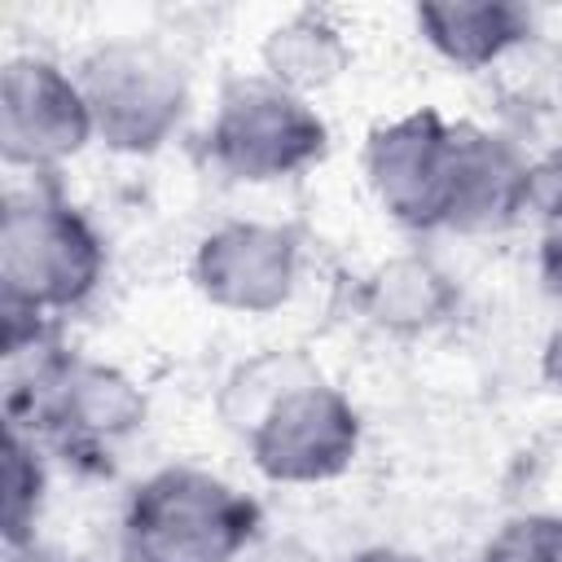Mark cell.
<instances>
[{
	"instance_id": "11",
	"label": "cell",
	"mask_w": 562,
	"mask_h": 562,
	"mask_svg": "<svg viewBox=\"0 0 562 562\" xmlns=\"http://www.w3.org/2000/svg\"><path fill=\"white\" fill-rule=\"evenodd\" d=\"M356 303L373 329H382L391 338H422L457 316L461 290L435 255L400 250L360 277Z\"/></svg>"
},
{
	"instance_id": "15",
	"label": "cell",
	"mask_w": 562,
	"mask_h": 562,
	"mask_svg": "<svg viewBox=\"0 0 562 562\" xmlns=\"http://www.w3.org/2000/svg\"><path fill=\"white\" fill-rule=\"evenodd\" d=\"M0 527H4V544L9 553H18L22 544L35 540V522L44 509V492H48V470H44V448L4 422V461H0Z\"/></svg>"
},
{
	"instance_id": "4",
	"label": "cell",
	"mask_w": 562,
	"mask_h": 562,
	"mask_svg": "<svg viewBox=\"0 0 562 562\" xmlns=\"http://www.w3.org/2000/svg\"><path fill=\"white\" fill-rule=\"evenodd\" d=\"M202 154L224 180L277 184L329 154V123L307 97L281 88L263 70L233 75L215 97Z\"/></svg>"
},
{
	"instance_id": "12",
	"label": "cell",
	"mask_w": 562,
	"mask_h": 562,
	"mask_svg": "<svg viewBox=\"0 0 562 562\" xmlns=\"http://www.w3.org/2000/svg\"><path fill=\"white\" fill-rule=\"evenodd\" d=\"M413 26L448 66L487 70L531 40L536 13L514 0H426L413 9Z\"/></svg>"
},
{
	"instance_id": "13",
	"label": "cell",
	"mask_w": 562,
	"mask_h": 562,
	"mask_svg": "<svg viewBox=\"0 0 562 562\" xmlns=\"http://www.w3.org/2000/svg\"><path fill=\"white\" fill-rule=\"evenodd\" d=\"M263 75L299 97H316L338 83L351 66V40L342 22L325 9H294L285 13L259 44Z\"/></svg>"
},
{
	"instance_id": "2",
	"label": "cell",
	"mask_w": 562,
	"mask_h": 562,
	"mask_svg": "<svg viewBox=\"0 0 562 562\" xmlns=\"http://www.w3.org/2000/svg\"><path fill=\"white\" fill-rule=\"evenodd\" d=\"M105 281V237L53 176L9 189L0 206V307L61 316Z\"/></svg>"
},
{
	"instance_id": "5",
	"label": "cell",
	"mask_w": 562,
	"mask_h": 562,
	"mask_svg": "<svg viewBox=\"0 0 562 562\" xmlns=\"http://www.w3.org/2000/svg\"><path fill=\"white\" fill-rule=\"evenodd\" d=\"M75 75L88 97L97 140L114 154H158L189 114V70L149 35H114L92 44Z\"/></svg>"
},
{
	"instance_id": "7",
	"label": "cell",
	"mask_w": 562,
	"mask_h": 562,
	"mask_svg": "<svg viewBox=\"0 0 562 562\" xmlns=\"http://www.w3.org/2000/svg\"><path fill=\"white\" fill-rule=\"evenodd\" d=\"M97 140L79 75L44 53H18L0 70V158L13 171L57 176Z\"/></svg>"
},
{
	"instance_id": "6",
	"label": "cell",
	"mask_w": 562,
	"mask_h": 562,
	"mask_svg": "<svg viewBox=\"0 0 562 562\" xmlns=\"http://www.w3.org/2000/svg\"><path fill=\"white\" fill-rule=\"evenodd\" d=\"M237 439L259 479L277 487H316L356 465L364 422L342 386L312 373L277 395Z\"/></svg>"
},
{
	"instance_id": "18",
	"label": "cell",
	"mask_w": 562,
	"mask_h": 562,
	"mask_svg": "<svg viewBox=\"0 0 562 562\" xmlns=\"http://www.w3.org/2000/svg\"><path fill=\"white\" fill-rule=\"evenodd\" d=\"M347 562H426V558H417L408 549H391V544H369V549L351 553Z\"/></svg>"
},
{
	"instance_id": "1",
	"label": "cell",
	"mask_w": 562,
	"mask_h": 562,
	"mask_svg": "<svg viewBox=\"0 0 562 562\" xmlns=\"http://www.w3.org/2000/svg\"><path fill=\"white\" fill-rule=\"evenodd\" d=\"M4 422L26 430L40 448L75 461H105L145 430L149 400L132 373L44 342L9 360Z\"/></svg>"
},
{
	"instance_id": "14",
	"label": "cell",
	"mask_w": 562,
	"mask_h": 562,
	"mask_svg": "<svg viewBox=\"0 0 562 562\" xmlns=\"http://www.w3.org/2000/svg\"><path fill=\"white\" fill-rule=\"evenodd\" d=\"M321 373L303 351H290V347H268L250 360H241L224 386H220V417L233 435H241L277 395H285L294 382Z\"/></svg>"
},
{
	"instance_id": "8",
	"label": "cell",
	"mask_w": 562,
	"mask_h": 562,
	"mask_svg": "<svg viewBox=\"0 0 562 562\" xmlns=\"http://www.w3.org/2000/svg\"><path fill=\"white\" fill-rule=\"evenodd\" d=\"M364 184L386 220L408 233H448L452 206V119L417 105L364 136Z\"/></svg>"
},
{
	"instance_id": "9",
	"label": "cell",
	"mask_w": 562,
	"mask_h": 562,
	"mask_svg": "<svg viewBox=\"0 0 562 562\" xmlns=\"http://www.w3.org/2000/svg\"><path fill=\"white\" fill-rule=\"evenodd\" d=\"M303 272V237L277 220H220L211 224L189 259L193 290L233 316L281 312Z\"/></svg>"
},
{
	"instance_id": "16",
	"label": "cell",
	"mask_w": 562,
	"mask_h": 562,
	"mask_svg": "<svg viewBox=\"0 0 562 562\" xmlns=\"http://www.w3.org/2000/svg\"><path fill=\"white\" fill-rule=\"evenodd\" d=\"M531 211L540 220V246H536L540 281L553 299H562V154L536 162Z\"/></svg>"
},
{
	"instance_id": "3",
	"label": "cell",
	"mask_w": 562,
	"mask_h": 562,
	"mask_svg": "<svg viewBox=\"0 0 562 562\" xmlns=\"http://www.w3.org/2000/svg\"><path fill=\"white\" fill-rule=\"evenodd\" d=\"M263 509L250 492L202 465L145 474L119 514L127 562H241L259 540Z\"/></svg>"
},
{
	"instance_id": "17",
	"label": "cell",
	"mask_w": 562,
	"mask_h": 562,
	"mask_svg": "<svg viewBox=\"0 0 562 562\" xmlns=\"http://www.w3.org/2000/svg\"><path fill=\"white\" fill-rule=\"evenodd\" d=\"M483 562H562V514L531 509L505 518L483 544Z\"/></svg>"
},
{
	"instance_id": "10",
	"label": "cell",
	"mask_w": 562,
	"mask_h": 562,
	"mask_svg": "<svg viewBox=\"0 0 562 562\" xmlns=\"http://www.w3.org/2000/svg\"><path fill=\"white\" fill-rule=\"evenodd\" d=\"M536 162L505 136L483 123H452V206L448 233L483 237L505 233L531 211Z\"/></svg>"
}]
</instances>
